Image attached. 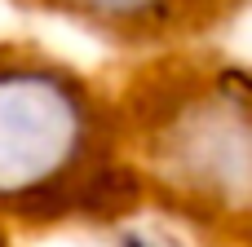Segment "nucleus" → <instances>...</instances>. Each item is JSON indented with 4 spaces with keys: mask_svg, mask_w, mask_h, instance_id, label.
I'll return each mask as SVG.
<instances>
[{
    "mask_svg": "<svg viewBox=\"0 0 252 247\" xmlns=\"http://www.w3.org/2000/svg\"><path fill=\"white\" fill-rule=\"evenodd\" d=\"M124 106L80 71L0 49V208L18 217L120 212L137 199Z\"/></svg>",
    "mask_w": 252,
    "mask_h": 247,
    "instance_id": "obj_1",
    "label": "nucleus"
},
{
    "mask_svg": "<svg viewBox=\"0 0 252 247\" xmlns=\"http://www.w3.org/2000/svg\"><path fill=\"white\" fill-rule=\"evenodd\" d=\"M97 35H115V40H159V35H177L190 31L199 22L204 9H213L217 0H35Z\"/></svg>",
    "mask_w": 252,
    "mask_h": 247,
    "instance_id": "obj_3",
    "label": "nucleus"
},
{
    "mask_svg": "<svg viewBox=\"0 0 252 247\" xmlns=\"http://www.w3.org/2000/svg\"><path fill=\"white\" fill-rule=\"evenodd\" d=\"M124 119H133L128 159H151L195 199L252 203V66H190L155 80Z\"/></svg>",
    "mask_w": 252,
    "mask_h": 247,
    "instance_id": "obj_2",
    "label": "nucleus"
}]
</instances>
